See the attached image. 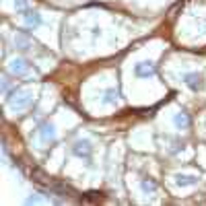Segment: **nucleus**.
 <instances>
[{"mask_svg": "<svg viewBox=\"0 0 206 206\" xmlns=\"http://www.w3.org/2000/svg\"><path fill=\"white\" fill-rule=\"evenodd\" d=\"M136 70H138V72H149V74H153V72H155V68H153V66H142V64H140Z\"/></svg>", "mask_w": 206, "mask_h": 206, "instance_id": "1", "label": "nucleus"}]
</instances>
